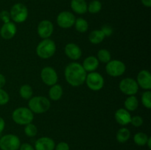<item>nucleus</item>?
I'll list each match as a JSON object with an SVG mask.
<instances>
[{"label": "nucleus", "mask_w": 151, "mask_h": 150, "mask_svg": "<svg viewBox=\"0 0 151 150\" xmlns=\"http://www.w3.org/2000/svg\"><path fill=\"white\" fill-rule=\"evenodd\" d=\"M142 103L147 109L151 108V92L146 91L142 95Z\"/></svg>", "instance_id": "nucleus-30"}, {"label": "nucleus", "mask_w": 151, "mask_h": 150, "mask_svg": "<svg viewBox=\"0 0 151 150\" xmlns=\"http://www.w3.org/2000/svg\"><path fill=\"white\" fill-rule=\"evenodd\" d=\"M24 133L28 137H35L38 133V128L35 124L29 123L25 125Z\"/></svg>", "instance_id": "nucleus-29"}, {"label": "nucleus", "mask_w": 151, "mask_h": 150, "mask_svg": "<svg viewBox=\"0 0 151 150\" xmlns=\"http://www.w3.org/2000/svg\"><path fill=\"white\" fill-rule=\"evenodd\" d=\"M149 137L146 135L144 132H137L134 137V141L137 145L142 146L147 144V140H148Z\"/></svg>", "instance_id": "nucleus-27"}, {"label": "nucleus", "mask_w": 151, "mask_h": 150, "mask_svg": "<svg viewBox=\"0 0 151 150\" xmlns=\"http://www.w3.org/2000/svg\"><path fill=\"white\" fill-rule=\"evenodd\" d=\"M20 145V139L13 134H7L0 139V149L1 150H18Z\"/></svg>", "instance_id": "nucleus-7"}, {"label": "nucleus", "mask_w": 151, "mask_h": 150, "mask_svg": "<svg viewBox=\"0 0 151 150\" xmlns=\"http://www.w3.org/2000/svg\"><path fill=\"white\" fill-rule=\"evenodd\" d=\"M19 149L20 150H35V149H34L33 146H32V145H30L29 144L24 143V144H22V145H20Z\"/></svg>", "instance_id": "nucleus-36"}, {"label": "nucleus", "mask_w": 151, "mask_h": 150, "mask_svg": "<svg viewBox=\"0 0 151 150\" xmlns=\"http://www.w3.org/2000/svg\"><path fill=\"white\" fill-rule=\"evenodd\" d=\"M55 51V43L50 38L43 39L36 47L37 55L41 59L50 58L54 55Z\"/></svg>", "instance_id": "nucleus-3"}, {"label": "nucleus", "mask_w": 151, "mask_h": 150, "mask_svg": "<svg viewBox=\"0 0 151 150\" xmlns=\"http://www.w3.org/2000/svg\"><path fill=\"white\" fill-rule=\"evenodd\" d=\"M19 94H20L21 97L23 98L25 100H29L32 97V94H33V91H32V87L29 85H23L21 86L20 89H19Z\"/></svg>", "instance_id": "nucleus-24"}, {"label": "nucleus", "mask_w": 151, "mask_h": 150, "mask_svg": "<svg viewBox=\"0 0 151 150\" xmlns=\"http://www.w3.org/2000/svg\"><path fill=\"white\" fill-rule=\"evenodd\" d=\"M86 82L89 89L91 91H97L101 90L104 86V78L98 72H90L86 75Z\"/></svg>", "instance_id": "nucleus-6"}, {"label": "nucleus", "mask_w": 151, "mask_h": 150, "mask_svg": "<svg viewBox=\"0 0 151 150\" xmlns=\"http://www.w3.org/2000/svg\"><path fill=\"white\" fill-rule=\"evenodd\" d=\"M71 8L78 14H84L88 11V4L85 0H72Z\"/></svg>", "instance_id": "nucleus-19"}, {"label": "nucleus", "mask_w": 151, "mask_h": 150, "mask_svg": "<svg viewBox=\"0 0 151 150\" xmlns=\"http://www.w3.org/2000/svg\"><path fill=\"white\" fill-rule=\"evenodd\" d=\"M125 109H126L128 111H134L137 109L139 106L138 99L135 96H129L128 98L125 99L124 102Z\"/></svg>", "instance_id": "nucleus-22"}, {"label": "nucleus", "mask_w": 151, "mask_h": 150, "mask_svg": "<svg viewBox=\"0 0 151 150\" xmlns=\"http://www.w3.org/2000/svg\"><path fill=\"white\" fill-rule=\"evenodd\" d=\"M55 150H69V146L66 142H60L55 147Z\"/></svg>", "instance_id": "nucleus-35"}, {"label": "nucleus", "mask_w": 151, "mask_h": 150, "mask_svg": "<svg viewBox=\"0 0 151 150\" xmlns=\"http://www.w3.org/2000/svg\"><path fill=\"white\" fill-rule=\"evenodd\" d=\"M10 100V96L7 91L2 88H0V105H4L7 104Z\"/></svg>", "instance_id": "nucleus-31"}, {"label": "nucleus", "mask_w": 151, "mask_h": 150, "mask_svg": "<svg viewBox=\"0 0 151 150\" xmlns=\"http://www.w3.org/2000/svg\"><path fill=\"white\" fill-rule=\"evenodd\" d=\"M146 145L148 146L149 149L151 148V138H150V137H149L148 140H147V144H146Z\"/></svg>", "instance_id": "nucleus-40"}, {"label": "nucleus", "mask_w": 151, "mask_h": 150, "mask_svg": "<svg viewBox=\"0 0 151 150\" xmlns=\"http://www.w3.org/2000/svg\"><path fill=\"white\" fill-rule=\"evenodd\" d=\"M75 16L69 11H63L57 16V24L60 27L68 29L74 26L75 22Z\"/></svg>", "instance_id": "nucleus-11"}, {"label": "nucleus", "mask_w": 151, "mask_h": 150, "mask_svg": "<svg viewBox=\"0 0 151 150\" xmlns=\"http://www.w3.org/2000/svg\"><path fill=\"white\" fill-rule=\"evenodd\" d=\"M10 19L16 23H22L25 21L28 17L27 7L22 3H16L10 11Z\"/></svg>", "instance_id": "nucleus-5"}, {"label": "nucleus", "mask_w": 151, "mask_h": 150, "mask_svg": "<svg viewBox=\"0 0 151 150\" xmlns=\"http://www.w3.org/2000/svg\"><path fill=\"white\" fill-rule=\"evenodd\" d=\"M55 147V141L49 137H41L35 143V150H54Z\"/></svg>", "instance_id": "nucleus-16"}, {"label": "nucleus", "mask_w": 151, "mask_h": 150, "mask_svg": "<svg viewBox=\"0 0 151 150\" xmlns=\"http://www.w3.org/2000/svg\"><path fill=\"white\" fill-rule=\"evenodd\" d=\"M142 3L143 5H145V7H151V0H142Z\"/></svg>", "instance_id": "nucleus-39"}, {"label": "nucleus", "mask_w": 151, "mask_h": 150, "mask_svg": "<svg viewBox=\"0 0 151 150\" xmlns=\"http://www.w3.org/2000/svg\"><path fill=\"white\" fill-rule=\"evenodd\" d=\"M64 51L66 55L71 60H77L82 56V50L80 46L74 43H69L65 46Z\"/></svg>", "instance_id": "nucleus-15"}, {"label": "nucleus", "mask_w": 151, "mask_h": 150, "mask_svg": "<svg viewBox=\"0 0 151 150\" xmlns=\"http://www.w3.org/2000/svg\"><path fill=\"white\" fill-rule=\"evenodd\" d=\"M97 60L99 62H101L103 63H107L111 60V54L110 51L105 49H102L99 50L97 52Z\"/></svg>", "instance_id": "nucleus-26"}, {"label": "nucleus", "mask_w": 151, "mask_h": 150, "mask_svg": "<svg viewBox=\"0 0 151 150\" xmlns=\"http://www.w3.org/2000/svg\"><path fill=\"white\" fill-rule=\"evenodd\" d=\"M41 78L44 84L49 86H52L57 83L58 76L56 71L52 67L46 66L41 70Z\"/></svg>", "instance_id": "nucleus-10"}, {"label": "nucleus", "mask_w": 151, "mask_h": 150, "mask_svg": "<svg viewBox=\"0 0 151 150\" xmlns=\"http://www.w3.org/2000/svg\"><path fill=\"white\" fill-rule=\"evenodd\" d=\"M119 90L124 94L128 96H134L138 92L139 85L137 81L133 78H125L119 84Z\"/></svg>", "instance_id": "nucleus-9"}, {"label": "nucleus", "mask_w": 151, "mask_h": 150, "mask_svg": "<svg viewBox=\"0 0 151 150\" xmlns=\"http://www.w3.org/2000/svg\"><path fill=\"white\" fill-rule=\"evenodd\" d=\"M131 137V132L130 130L127 128H121L118 130L116 133V138L118 142L125 143Z\"/></svg>", "instance_id": "nucleus-25"}, {"label": "nucleus", "mask_w": 151, "mask_h": 150, "mask_svg": "<svg viewBox=\"0 0 151 150\" xmlns=\"http://www.w3.org/2000/svg\"><path fill=\"white\" fill-rule=\"evenodd\" d=\"M114 117L116 122L122 126H125L131 123V116L129 111L125 108L118 109L115 113Z\"/></svg>", "instance_id": "nucleus-17"}, {"label": "nucleus", "mask_w": 151, "mask_h": 150, "mask_svg": "<svg viewBox=\"0 0 151 150\" xmlns=\"http://www.w3.org/2000/svg\"><path fill=\"white\" fill-rule=\"evenodd\" d=\"M100 62L94 56H88L83 60V67L86 72H93L98 68Z\"/></svg>", "instance_id": "nucleus-18"}, {"label": "nucleus", "mask_w": 151, "mask_h": 150, "mask_svg": "<svg viewBox=\"0 0 151 150\" xmlns=\"http://www.w3.org/2000/svg\"><path fill=\"white\" fill-rule=\"evenodd\" d=\"M137 82L139 87H141L145 91L151 89V75L147 70H142L137 75Z\"/></svg>", "instance_id": "nucleus-13"}, {"label": "nucleus", "mask_w": 151, "mask_h": 150, "mask_svg": "<svg viewBox=\"0 0 151 150\" xmlns=\"http://www.w3.org/2000/svg\"><path fill=\"white\" fill-rule=\"evenodd\" d=\"M66 82L73 87H78L85 82L86 71L79 63H71L66 67L64 71Z\"/></svg>", "instance_id": "nucleus-1"}, {"label": "nucleus", "mask_w": 151, "mask_h": 150, "mask_svg": "<svg viewBox=\"0 0 151 150\" xmlns=\"http://www.w3.org/2000/svg\"><path fill=\"white\" fill-rule=\"evenodd\" d=\"M63 93V91L61 85L56 83L52 85L51 88L49 90V96L50 99L52 101H58L61 99Z\"/></svg>", "instance_id": "nucleus-20"}, {"label": "nucleus", "mask_w": 151, "mask_h": 150, "mask_svg": "<svg viewBox=\"0 0 151 150\" xmlns=\"http://www.w3.org/2000/svg\"><path fill=\"white\" fill-rule=\"evenodd\" d=\"M28 106H29L28 108L33 113L41 114L49 110L51 107V104L50 101L47 97L38 96L29 99Z\"/></svg>", "instance_id": "nucleus-2"}, {"label": "nucleus", "mask_w": 151, "mask_h": 150, "mask_svg": "<svg viewBox=\"0 0 151 150\" xmlns=\"http://www.w3.org/2000/svg\"><path fill=\"white\" fill-rule=\"evenodd\" d=\"M133 126H136V127H139V126H142L143 124V119L139 116H135L134 117H131V123Z\"/></svg>", "instance_id": "nucleus-32"}, {"label": "nucleus", "mask_w": 151, "mask_h": 150, "mask_svg": "<svg viewBox=\"0 0 151 150\" xmlns=\"http://www.w3.org/2000/svg\"><path fill=\"white\" fill-rule=\"evenodd\" d=\"M4 126H5V121L3 118L0 117V133L4 130Z\"/></svg>", "instance_id": "nucleus-38"}, {"label": "nucleus", "mask_w": 151, "mask_h": 150, "mask_svg": "<svg viewBox=\"0 0 151 150\" xmlns=\"http://www.w3.org/2000/svg\"><path fill=\"white\" fill-rule=\"evenodd\" d=\"M13 121L19 125H27L33 121L34 114L29 108L21 107L16 108L12 113Z\"/></svg>", "instance_id": "nucleus-4"}, {"label": "nucleus", "mask_w": 151, "mask_h": 150, "mask_svg": "<svg viewBox=\"0 0 151 150\" xmlns=\"http://www.w3.org/2000/svg\"><path fill=\"white\" fill-rule=\"evenodd\" d=\"M17 28L16 24L13 22L4 23L0 29V35L4 40H10L16 35Z\"/></svg>", "instance_id": "nucleus-14"}, {"label": "nucleus", "mask_w": 151, "mask_h": 150, "mask_svg": "<svg viewBox=\"0 0 151 150\" xmlns=\"http://www.w3.org/2000/svg\"><path fill=\"white\" fill-rule=\"evenodd\" d=\"M126 70V66L125 63L119 60H111L109 63H106V71L109 75L113 77L120 76L125 73Z\"/></svg>", "instance_id": "nucleus-8"}, {"label": "nucleus", "mask_w": 151, "mask_h": 150, "mask_svg": "<svg viewBox=\"0 0 151 150\" xmlns=\"http://www.w3.org/2000/svg\"><path fill=\"white\" fill-rule=\"evenodd\" d=\"M54 30L53 24L49 20H43L38 24L37 28V32L40 38L42 39L49 38L52 34Z\"/></svg>", "instance_id": "nucleus-12"}, {"label": "nucleus", "mask_w": 151, "mask_h": 150, "mask_svg": "<svg viewBox=\"0 0 151 150\" xmlns=\"http://www.w3.org/2000/svg\"><path fill=\"white\" fill-rule=\"evenodd\" d=\"M5 83H6L5 76H4L2 74H0V88H2L5 85Z\"/></svg>", "instance_id": "nucleus-37"}, {"label": "nucleus", "mask_w": 151, "mask_h": 150, "mask_svg": "<svg viewBox=\"0 0 151 150\" xmlns=\"http://www.w3.org/2000/svg\"><path fill=\"white\" fill-rule=\"evenodd\" d=\"M100 30L103 32L104 35L106 37H109L111 36V35L113 34L114 29L112 28L111 26L109 24H104L103 26L101 27V29Z\"/></svg>", "instance_id": "nucleus-33"}, {"label": "nucleus", "mask_w": 151, "mask_h": 150, "mask_svg": "<svg viewBox=\"0 0 151 150\" xmlns=\"http://www.w3.org/2000/svg\"><path fill=\"white\" fill-rule=\"evenodd\" d=\"M106 36L100 29H95L90 32L88 35V40L93 44H98L103 42Z\"/></svg>", "instance_id": "nucleus-21"}, {"label": "nucleus", "mask_w": 151, "mask_h": 150, "mask_svg": "<svg viewBox=\"0 0 151 150\" xmlns=\"http://www.w3.org/2000/svg\"><path fill=\"white\" fill-rule=\"evenodd\" d=\"M74 25H75V29L78 32H81V33H84L88 29V22L86 19H83V18H78V19H75V22Z\"/></svg>", "instance_id": "nucleus-23"}, {"label": "nucleus", "mask_w": 151, "mask_h": 150, "mask_svg": "<svg viewBox=\"0 0 151 150\" xmlns=\"http://www.w3.org/2000/svg\"><path fill=\"white\" fill-rule=\"evenodd\" d=\"M102 9V4L100 1L98 0H93L88 5V11L90 13L92 14H95V13H99Z\"/></svg>", "instance_id": "nucleus-28"}, {"label": "nucleus", "mask_w": 151, "mask_h": 150, "mask_svg": "<svg viewBox=\"0 0 151 150\" xmlns=\"http://www.w3.org/2000/svg\"><path fill=\"white\" fill-rule=\"evenodd\" d=\"M0 19L4 23H7L10 22V12L7 11V10H2L0 13Z\"/></svg>", "instance_id": "nucleus-34"}]
</instances>
